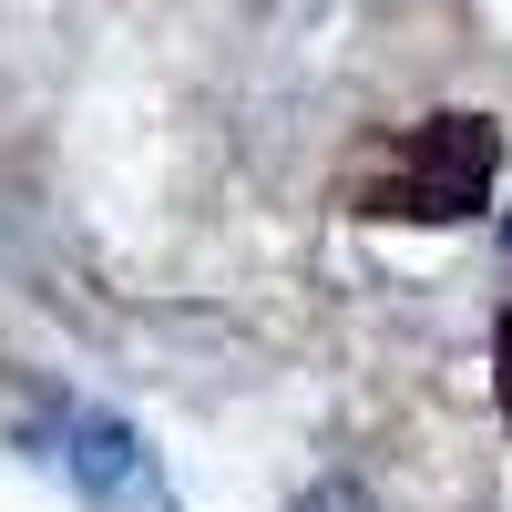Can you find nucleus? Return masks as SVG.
<instances>
[{"label":"nucleus","instance_id":"obj_3","mask_svg":"<svg viewBox=\"0 0 512 512\" xmlns=\"http://www.w3.org/2000/svg\"><path fill=\"white\" fill-rule=\"evenodd\" d=\"M287 512H369V492L359 482H318V492H297Z\"/></svg>","mask_w":512,"mask_h":512},{"label":"nucleus","instance_id":"obj_4","mask_svg":"<svg viewBox=\"0 0 512 512\" xmlns=\"http://www.w3.org/2000/svg\"><path fill=\"white\" fill-rule=\"evenodd\" d=\"M492 400H502V420H512V308L492 318Z\"/></svg>","mask_w":512,"mask_h":512},{"label":"nucleus","instance_id":"obj_2","mask_svg":"<svg viewBox=\"0 0 512 512\" xmlns=\"http://www.w3.org/2000/svg\"><path fill=\"white\" fill-rule=\"evenodd\" d=\"M31 461H52V472H72V492L93 502V512H175L164 502V472H154V451L134 420H113V410H62V420H41V431H21Z\"/></svg>","mask_w":512,"mask_h":512},{"label":"nucleus","instance_id":"obj_5","mask_svg":"<svg viewBox=\"0 0 512 512\" xmlns=\"http://www.w3.org/2000/svg\"><path fill=\"white\" fill-rule=\"evenodd\" d=\"M502 256H512V216H502Z\"/></svg>","mask_w":512,"mask_h":512},{"label":"nucleus","instance_id":"obj_1","mask_svg":"<svg viewBox=\"0 0 512 512\" xmlns=\"http://www.w3.org/2000/svg\"><path fill=\"white\" fill-rule=\"evenodd\" d=\"M492 175H502V134L482 113H431V123H400L390 154L349 175V216H379V226H461L492 205Z\"/></svg>","mask_w":512,"mask_h":512}]
</instances>
